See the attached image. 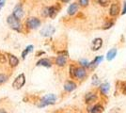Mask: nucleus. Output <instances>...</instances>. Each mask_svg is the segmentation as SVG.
<instances>
[{"label": "nucleus", "instance_id": "1", "mask_svg": "<svg viewBox=\"0 0 126 113\" xmlns=\"http://www.w3.org/2000/svg\"><path fill=\"white\" fill-rule=\"evenodd\" d=\"M56 101H57V96L55 94H52V93L51 94H47V95H45L44 97H42L40 104L38 105V107L39 108H44L46 106L55 104Z\"/></svg>", "mask_w": 126, "mask_h": 113}, {"label": "nucleus", "instance_id": "2", "mask_svg": "<svg viewBox=\"0 0 126 113\" xmlns=\"http://www.w3.org/2000/svg\"><path fill=\"white\" fill-rule=\"evenodd\" d=\"M7 21H8V24L10 25V27L12 29L17 30V31H20L21 30V24H20V22H19L18 19H16L12 14L7 18Z\"/></svg>", "mask_w": 126, "mask_h": 113}, {"label": "nucleus", "instance_id": "3", "mask_svg": "<svg viewBox=\"0 0 126 113\" xmlns=\"http://www.w3.org/2000/svg\"><path fill=\"white\" fill-rule=\"evenodd\" d=\"M25 83H26V76L24 74H21V75H18L15 78V80L12 82V87L16 90H20L22 87L25 85Z\"/></svg>", "mask_w": 126, "mask_h": 113}, {"label": "nucleus", "instance_id": "4", "mask_svg": "<svg viewBox=\"0 0 126 113\" xmlns=\"http://www.w3.org/2000/svg\"><path fill=\"white\" fill-rule=\"evenodd\" d=\"M41 21L36 17H30L26 20V27L30 29H35L38 27H40Z\"/></svg>", "mask_w": 126, "mask_h": 113}, {"label": "nucleus", "instance_id": "5", "mask_svg": "<svg viewBox=\"0 0 126 113\" xmlns=\"http://www.w3.org/2000/svg\"><path fill=\"white\" fill-rule=\"evenodd\" d=\"M87 76V72L83 67H78L75 68L74 71V78H77L79 80H83L85 77Z\"/></svg>", "mask_w": 126, "mask_h": 113}, {"label": "nucleus", "instance_id": "6", "mask_svg": "<svg viewBox=\"0 0 126 113\" xmlns=\"http://www.w3.org/2000/svg\"><path fill=\"white\" fill-rule=\"evenodd\" d=\"M55 32V27H52V26H46L42 28L41 30V34L44 37H48V36H51L52 34H54Z\"/></svg>", "mask_w": 126, "mask_h": 113}, {"label": "nucleus", "instance_id": "7", "mask_svg": "<svg viewBox=\"0 0 126 113\" xmlns=\"http://www.w3.org/2000/svg\"><path fill=\"white\" fill-rule=\"evenodd\" d=\"M103 45V40L101 38H96L92 41L91 43V50L92 51H97L102 47Z\"/></svg>", "mask_w": 126, "mask_h": 113}, {"label": "nucleus", "instance_id": "8", "mask_svg": "<svg viewBox=\"0 0 126 113\" xmlns=\"http://www.w3.org/2000/svg\"><path fill=\"white\" fill-rule=\"evenodd\" d=\"M12 15L15 17L16 19H18V20H20L22 17H23V15H24V11H23V9H22L21 5H17L15 8H14Z\"/></svg>", "mask_w": 126, "mask_h": 113}, {"label": "nucleus", "instance_id": "9", "mask_svg": "<svg viewBox=\"0 0 126 113\" xmlns=\"http://www.w3.org/2000/svg\"><path fill=\"white\" fill-rule=\"evenodd\" d=\"M119 13H120V6L117 3H113L109 10V14L112 17H116L119 15Z\"/></svg>", "mask_w": 126, "mask_h": 113}, {"label": "nucleus", "instance_id": "10", "mask_svg": "<svg viewBox=\"0 0 126 113\" xmlns=\"http://www.w3.org/2000/svg\"><path fill=\"white\" fill-rule=\"evenodd\" d=\"M75 89H76V84L74 83V81L68 80L65 82V84H64V90L66 92H73V91H74Z\"/></svg>", "mask_w": 126, "mask_h": 113}, {"label": "nucleus", "instance_id": "11", "mask_svg": "<svg viewBox=\"0 0 126 113\" xmlns=\"http://www.w3.org/2000/svg\"><path fill=\"white\" fill-rule=\"evenodd\" d=\"M97 100V95L94 92H88L85 96V102L87 104H91Z\"/></svg>", "mask_w": 126, "mask_h": 113}, {"label": "nucleus", "instance_id": "12", "mask_svg": "<svg viewBox=\"0 0 126 113\" xmlns=\"http://www.w3.org/2000/svg\"><path fill=\"white\" fill-rule=\"evenodd\" d=\"M59 7H56V6H52L48 8V16H50L51 18H55L56 15L58 14Z\"/></svg>", "mask_w": 126, "mask_h": 113}, {"label": "nucleus", "instance_id": "13", "mask_svg": "<svg viewBox=\"0 0 126 113\" xmlns=\"http://www.w3.org/2000/svg\"><path fill=\"white\" fill-rule=\"evenodd\" d=\"M78 4L77 3H73L71 4L70 7L68 8V14L69 15H74L77 11H78Z\"/></svg>", "mask_w": 126, "mask_h": 113}, {"label": "nucleus", "instance_id": "14", "mask_svg": "<svg viewBox=\"0 0 126 113\" xmlns=\"http://www.w3.org/2000/svg\"><path fill=\"white\" fill-rule=\"evenodd\" d=\"M66 62H67V59L64 56H58V58L56 59V64L58 65V66H59V67L65 66Z\"/></svg>", "mask_w": 126, "mask_h": 113}, {"label": "nucleus", "instance_id": "15", "mask_svg": "<svg viewBox=\"0 0 126 113\" xmlns=\"http://www.w3.org/2000/svg\"><path fill=\"white\" fill-rule=\"evenodd\" d=\"M51 65L52 63L48 59H42L37 62V66H44V67L49 68V67H51Z\"/></svg>", "mask_w": 126, "mask_h": 113}, {"label": "nucleus", "instance_id": "16", "mask_svg": "<svg viewBox=\"0 0 126 113\" xmlns=\"http://www.w3.org/2000/svg\"><path fill=\"white\" fill-rule=\"evenodd\" d=\"M9 60H10V65L11 67H16L19 63V59L16 58L13 55L9 54Z\"/></svg>", "mask_w": 126, "mask_h": 113}, {"label": "nucleus", "instance_id": "17", "mask_svg": "<svg viewBox=\"0 0 126 113\" xmlns=\"http://www.w3.org/2000/svg\"><path fill=\"white\" fill-rule=\"evenodd\" d=\"M109 89H110V86H109V84L108 83H104V84H101L100 86V92L103 93V94H105L106 95L108 92H109Z\"/></svg>", "mask_w": 126, "mask_h": 113}, {"label": "nucleus", "instance_id": "18", "mask_svg": "<svg viewBox=\"0 0 126 113\" xmlns=\"http://www.w3.org/2000/svg\"><path fill=\"white\" fill-rule=\"evenodd\" d=\"M116 55H117V49L112 48L107 52V54H106V59H107V60H112V59L116 57Z\"/></svg>", "mask_w": 126, "mask_h": 113}, {"label": "nucleus", "instance_id": "19", "mask_svg": "<svg viewBox=\"0 0 126 113\" xmlns=\"http://www.w3.org/2000/svg\"><path fill=\"white\" fill-rule=\"evenodd\" d=\"M104 107L101 105H95L93 108L90 109V113H103L104 112Z\"/></svg>", "mask_w": 126, "mask_h": 113}, {"label": "nucleus", "instance_id": "20", "mask_svg": "<svg viewBox=\"0 0 126 113\" xmlns=\"http://www.w3.org/2000/svg\"><path fill=\"white\" fill-rule=\"evenodd\" d=\"M102 60H103V57H102V56H98V57H97V58H96V59H95L91 63H89V67H95V66H97L98 63L101 62Z\"/></svg>", "mask_w": 126, "mask_h": 113}, {"label": "nucleus", "instance_id": "21", "mask_svg": "<svg viewBox=\"0 0 126 113\" xmlns=\"http://www.w3.org/2000/svg\"><path fill=\"white\" fill-rule=\"evenodd\" d=\"M32 49H33V45H28V46H27V47L23 51V53H22V58H23V59H25L26 55L28 54L29 52H31Z\"/></svg>", "mask_w": 126, "mask_h": 113}, {"label": "nucleus", "instance_id": "22", "mask_svg": "<svg viewBox=\"0 0 126 113\" xmlns=\"http://www.w3.org/2000/svg\"><path fill=\"white\" fill-rule=\"evenodd\" d=\"M79 2V5L81 6V7H83V8H86V7H88L89 6V0H78Z\"/></svg>", "mask_w": 126, "mask_h": 113}, {"label": "nucleus", "instance_id": "23", "mask_svg": "<svg viewBox=\"0 0 126 113\" xmlns=\"http://www.w3.org/2000/svg\"><path fill=\"white\" fill-rule=\"evenodd\" d=\"M109 2H110V0H98V3H99L101 6H103V7L108 6Z\"/></svg>", "mask_w": 126, "mask_h": 113}, {"label": "nucleus", "instance_id": "24", "mask_svg": "<svg viewBox=\"0 0 126 113\" xmlns=\"http://www.w3.org/2000/svg\"><path fill=\"white\" fill-rule=\"evenodd\" d=\"M74 71H75V67H74V65H71L70 66V75L74 78Z\"/></svg>", "mask_w": 126, "mask_h": 113}, {"label": "nucleus", "instance_id": "25", "mask_svg": "<svg viewBox=\"0 0 126 113\" xmlns=\"http://www.w3.org/2000/svg\"><path fill=\"white\" fill-rule=\"evenodd\" d=\"M80 64L82 65V67L84 68V67H89V62L88 61V60L82 59V60H80Z\"/></svg>", "mask_w": 126, "mask_h": 113}, {"label": "nucleus", "instance_id": "26", "mask_svg": "<svg viewBox=\"0 0 126 113\" xmlns=\"http://www.w3.org/2000/svg\"><path fill=\"white\" fill-rule=\"evenodd\" d=\"M7 80V75H3V74H0V84L4 83Z\"/></svg>", "mask_w": 126, "mask_h": 113}, {"label": "nucleus", "instance_id": "27", "mask_svg": "<svg viewBox=\"0 0 126 113\" xmlns=\"http://www.w3.org/2000/svg\"><path fill=\"white\" fill-rule=\"evenodd\" d=\"M109 113H122L121 112V110L120 108H113V109H111Z\"/></svg>", "mask_w": 126, "mask_h": 113}, {"label": "nucleus", "instance_id": "28", "mask_svg": "<svg viewBox=\"0 0 126 113\" xmlns=\"http://www.w3.org/2000/svg\"><path fill=\"white\" fill-rule=\"evenodd\" d=\"M6 62V57L4 55H0V63H5Z\"/></svg>", "mask_w": 126, "mask_h": 113}, {"label": "nucleus", "instance_id": "29", "mask_svg": "<svg viewBox=\"0 0 126 113\" xmlns=\"http://www.w3.org/2000/svg\"><path fill=\"white\" fill-rule=\"evenodd\" d=\"M112 26H113V23H112V22H109V23H107L105 27H104V29H107V28L111 27Z\"/></svg>", "mask_w": 126, "mask_h": 113}, {"label": "nucleus", "instance_id": "30", "mask_svg": "<svg viewBox=\"0 0 126 113\" xmlns=\"http://www.w3.org/2000/svg\"><path fill=\"white\" fill-rule=\"evenodd\" d=\"M92 79H93V80H92V83H93V84H94V85H97V83H98V78H97V75H95L94 76H93V77H92Z\"/></svg>", "mask_w": 126, "mask_h": 113}, {"label": "nucleus", "instance_id": "31", "mask_svg": "<svg viewBox=\"0 0 126 113\" xmlns=\"http://www.w3.org/2000/svg\"><path fill=\"white\" fill-rule=\"evenodd\" d=\"M42 15H43V16H48V8H45V9L43 10Z\"/></svg>", "mask_w": 126, "mask_h": 113}, {"label": "nucleus", "instance_id": "32", "mask_svg": "<svg viewBox=\"0 0 126 113\" xmlns=\"http://www.w3.org/2000/svg\"><path fill=\"white\" fill-rule=\"evenodd\" d=\"M126 13V2L124 3V6H123V10H122V11H121V14L123 15V14H125Z\"/></svg>", "mask_w": 126, "mask_h": 113}, {"label": "nucleus", "instance_id": "33", "mask_svg": "<svg viewBox=\"0 0 126 113\" xmlns=\"http://www.w3.org/2000/svg\"><path fill=\"white\" fill-rule=\"evenodd\" d=\"M122 92H124V93H126V82H124L123 85H122Z\"/></svg>", "mask_w": 126, "mask_h": 113}, {"label": "nucleus", "instance_id": "34", "mask_svg": "<svg viewBox=\"0 0 126 113\" xmlns=\"http://www.w3.org/2000/svg\"><path fill=\"white\" fill-rule=\"evenodd\" d=\"M4 4H5V0H0V10L3 8Z\"/></svg>", "mask_w": 126, "mask_h": 113}, {"label": "nucleus", "instance_id": "35", "mask_svg": "<svg viewBox=\"0 0 126 113\" xmlns=\"http://www.w3.org/2000/svg\"><path fill=\"white\" fill-rule=\"evenodd\" d=\"M0 113H8L6 111L5 109H3V108H0Z\"/></svg>", "mask_w": 126, "mask_h": 113}, {"label": "nucleus", "instance_id": "36", "mask_svg": "<svg viewBox=\"0 0 126 113\" xmlns=\"http://www.w3.org/2000/svg\"><path fill=\"white\" fill-rule=\"evenodd\" d=\"M61 1H62V2H64V3H67V2H69L70 0H61Z\"/></svg>", "mask_w": 126, "mask_h": 113}]
</instances>
